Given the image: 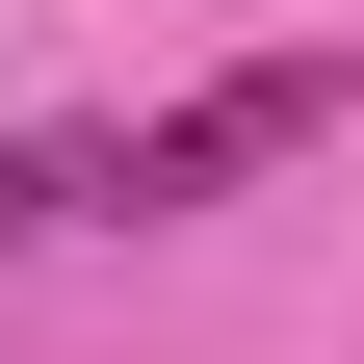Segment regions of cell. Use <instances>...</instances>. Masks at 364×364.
Returning a JSON list of instances; mask_svg holds the SVG:
<instances>
[{
  "mask_svg": "<svg viewBox=\"0 0 364 364\" xmlns=\"http://www.w3.org/2000/svg\"><path fill=\"white\" fill-rule=\"evenodd\" d=\"M338 130V53H235L208 105H156V130H105V208H235L260 156H312Z\"/></svg>",
  "mask_w": 364,
  "mask_h": 364,
  "instance_id": "6da1fadb",
  "label": "cell"
},
{
  "mask_svg": "<svg viewBox=\"0 0 364 364\" xmlns=\"http://www.w3.org/2000/svg\"><path fill=\"white\" fill-rule=\"evenodd\" d=\"M53 208H105V130H0V260L53 235Z\"/></svg>",
  "mask_w": 364,
  "mask_h": 364,
  "instance_id": "7a4b0ae2",
  "label": "cell"
}]
</instances>
